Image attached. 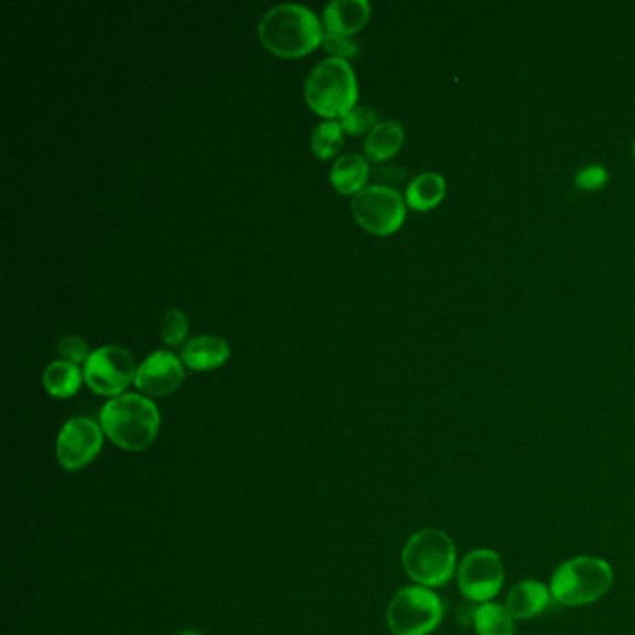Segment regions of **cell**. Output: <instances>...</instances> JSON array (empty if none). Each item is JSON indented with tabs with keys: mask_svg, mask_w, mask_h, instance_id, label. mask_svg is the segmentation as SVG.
<instances>
[{
	"mask_svg": "<svg viewBox=\"0 0 635 635\" xmlns=\"http://www.w3.org/2000/svg\"><path fill=\"white\" fill-rule=\"evenodd\" d=\"M85 373L69 360H54L43 373V386L53 397H72L83 384Z\"/></svg>",
	"mask_w": 635,
	"mask_h": 635,
	"instance_id": "ac0fdd59",
	"label": "cell"
},
{
	"mask_svg": "<svg viewBox=\"0 0 635 635\" xmlns=\"http://www.w3.org/2000/svg\"><path fill=\"white\" fill-rule=\"evenodd\" d=\"M58 351H61L62 356L66 360L73 362V364H80V362L88 360L90 356V351H88V343L80 336H75V334H69V336H64L58 340Z\"/></svg>",
	"mask_w": 635,
	"mask_h": 635,
	"instance_id": "d4e9b609",
	"label": "cell"
},
{
	"mask_svg": "<svg viewBox=\"0 0 635 635\" xmlns=\"http://www.w3.org/2000/svg\"><path fill=\"white\" fill-rule=\"evenodd\" d=\"M356 223L377 235H390L401 228L407 218V202L386 185H367L356 192L351 202Z\"/></svg>",
	"mask_w": 635,
	"mask_h": 635,
	"instance_id": "52a82bcc",
	"label": "cell"
},
{
	"mask_svg": "<svg viewBox=\"0 0 635 635\" xmlns=\"http://www.w3.org/2000/svg\"><path fill=\"white\" fill-rule=\"evenodd\" d=\"M444 604L432 589L408 585L397 591L386 612L394 635H429L442 623Z\"/></svg>",
	"mask_w": 635,
	"mask_h": 635,
	"instance_id": "8992f818",
	"label": "cell"
},
{
	"mask_svg": "<svg viewBox=\"0 0 635 635\" xmlns=\"http://www.w3.org/2000/svg\"><path fill=\"white\" fill-rule=\"evenodd\" d=\"M373 174L377 175L378 180L386 181V186H390L388 183L401 181L405 177V172L399 169H377Z\"/></svg>",
	"mask_w": 635,
	"mask_h": 635,
	"instance_id": "484cf974",
	"label": "cell"
},
{
	"mask_svg": "<svg viewBox=\"0 0 635 635\" xmlns=\"http://www.w3.org/2000/svg\"><path fill=\"white\" fill-rule=\"evenodd\" d=\"M550 588H546L545 583L535 582V580H526V582H520L510 589L505 607L509 610L513 618L528 621V618L537 617L545 612L546 607L550 605Z\"/></svg>",
	"mask_w": 635,
	"mask_h": 635,
	"instance_id": "5bb4252c",
	"label": "cell"
},
{
	"mask_svg": "<svg viewBox=\"0 0 635 635\" xmlns=\"http://www.w3.org/2000/svg\"><path fill=\"white\" fill-rule=\"evenodd\" d=\"M612 583V564L593 556H580L559 564L551 575L550 593L559 604L582 607L602 599Z\"/></svg>",
	"mask_w": 635,
	"mask_h": 635,
	"instance_id": "277c9868",
	"label": "cell"
},
{
	"mask_svg": "<svg viewBox=\"0 0 635 635\" xmlns=\"http://www.w3.org/2000/svg\"><path fill=\"white\" fill-rule=\"evenodd\" d=\"M474 626L477 635H515L513 615L496 602H485L475 610Z\"/></svg>",
	"mask_w": 635,
	"mask_h": 635,
	"instance_id": "d6986e66",
	"label": "cell"
},
{
	"mask_svg": "<svg viewBox=\"0 0 635 635\" xmlns=\"http://www.w3.org/2000/svg\"><path fill=\"white\" fill-rule=\"evenodd\" d=\"M310 144H312V151L319 159H329V157L336 155L343 146L342 121H321V123L313 129Z\"/></svg>",
	"mask_w": 635,
	"mask_h": 635,
	"instance_id": "ffe728a7",
	"label": "cell"
},
{
	"mask_svg": "<svg viewBox=\"0 0 635 635\" xmlns=\"http://www.w3.org/2000/svg\"><path fill=\"white\" fill-rule=\"evenodd\" d=\"M378 123L377 110L364 105H354L348 112L342 116L343 131L348 134H364L373 131V127Z\"/></svg>",
	"mask_w": 635,
	"mask_h": 635,
	"instance_id": "7402d4cb",
	"label": "cell"
},
{
	"mask_svg": "<svg viewBox=\"0 0 635 635\" xmlns=\"http://www.w3.org/2000/svg\"><path fill=\"white\" fill-rule=\"evenodd\" d=\"M321 45H323L326 51H329L334 58H353L354 54L358 53V43L351 40L348 36H342V34H332V32H326L323 34V40H321Z\"/></svg>",
	"mask_w": 635,
	"mask_h": 635,
	"instance_id": "603a6c76",
	"label": "cell"
},
{
	"mask_svg": "<svg viewBox=\"0 0 635 635\" xmlns=\"http://www.w3.org/2000/svg\"><path fill=\"white\" fill-rule=\"evenodd\" d=\"M185 378L183 360L170 351H155L146 356L134 375V386L146 397H164L180 388Z\"/></svg>",
	"mask_w": 635,
	"mask_h": 635,
	"instance_id": "8fae6325",
	"label": "cell"
},
{
	"mask_svg": "<svg viewBox=\"0 0 635 635\" xmlns=\"http://www.w3.org/2000/svg\"><path fill=\"white\" fill-rule=\"evenodd\" d=\"M574 183L580 191H600L607 183V170L604 166H600V164H591V166H585V169L578 172Z\"/></svg>",
	"mask_w": 635,
	"mask_h": 635,
	"instance_id": "cb8c5ba5",
	"label": "cell"
},
{
	"mask_svg": "<svg viewBox=\"0 0 635 635\" xmlns=\"http://www.w3.org/2000/svg\"><path fill=\"white\" fill-rule=\"evenodd\" d=\"M372 15L367 0H332L323 10V24L332 34L351 36L362 31Z\"/></svg>",
	"mask_w": 635,
	"mask_h": 635,
	"instance_id": "7c38bea8",
	"label": "cell"
},
{
	"mask_svg": "<svg viewBox=\"0 0 635 635\" xmlns=\"http://www.w3.org/2000/svg\"><path fill=\"white\" fill-rule=\"evenodd\" d=\"M304 96L318 115L342 118L356 105L358 97L353 67L343 58H324L308 75Z\"/></svg>",
	"mask_w": 635,
	"mask_h": 635,
	"instance_id": "5b68a950",
	"label": "cell"
},
{
	"mask_svg": "<svg viewBox=\"0 0 635 635\" xmlns=\"http://www.w3.org/2000/svg\"><path fill=\"white\" fill-rule=\"evenodd\" d=\"M402 567L416 585L442 588L456 572L455 545L442 529H421L402 548Z\"/></svg>",
	"mask_w": 635,
	"mask_h": 635,
	"instance_id": "3957f363",
	"label": "cell"
},
{
	"mask_svg": "<svg viewBox=\"0 0 635 635\" xmlns=\"http://www.w3.org/2000/svg\"><path fill=\"white\" fill-rule=\"evenodd\" d=\"M101 426L90 418H72L62 427L56 440V456L67 472H78L88 466L103 448Z\"/></svg>",
	"mask_w": 635,
	"mask_h": 635,
	"instance_id": "30bf717a",
	"label": "cell"
},
{
	"mask_svg": "<svg viewBox=\"0 0 635 635\" xmlns=\"http://www.w3.org/2000/svg\"><path fill=\"white\" fill-rule=\"evenodd\" d=\"M180 635H202L200 632H194V629H185V632H181Z\"/></svg>",
	"mask_w": 635,
	"mask_h": 635,
	"instance_id": "4316f807",
	"label": "cell"
},
{
	"mask_svg": "<svg viewBox=\"0 0 635 635\" xmlns=\"http://www.w3.org/2000/svg\"><path fill=\"white\" fill-rule=\"evenodd\" d=\"M369 162L358 153H343L330 169V181L342 194H356L369 177Z\"/></svg>",
	"mask_w": 635,
	"mask_h": 635,
	"instance_id": "9a60e30c",
	"label": "cell"
},
{
	"mask_svg": "<svg viewBox=\"0 0 635 635\" xmlns=\"http://www.w3.org/2000/svg\"><path fill=\"white\" fill-rule=\"evenodd\" d=\"M186 332H189V321L180 308H170L162 313L161 319V337L162 342L170 347H177L180 343L185 342Z\"/></svg>",
	"mask_w": 635,
	"mask_h": 635,
	"instance_id": "44dd1931",
	"label": "cell"
},
{
	"mask_svg": "<svg viewBox=\"0 0 635 635\" xmlns=\"http://www.w3.org/2000/svg\"><path fill=\"white\" fill-rule=\"evenodd\" d=\"M634 159H635V142H634Z\"/></svg>",
	"mask_w": 635,
	"mask_h": 635,
	"instance_id": "83f0119b",
	"label": "cell"
},
{
	"mask_svg": "<svg viewBox=\"0 0 635 635\" xmlns=\"http://www.w3.org/2000/svg\"><path fill=\"white\" fill-rule=\"evenodd\" d=\"M138 367L131 353L120 345H105L92 351L85 362V380L99 396L118 397L134 380Z\"/></svg>",
	"mask_w": 635,
	"mask_h": 635,
	"instance_id": "ba28073f",
	"label": "cell"
},
{
	"mask_svg": "<svg viewBox=\"0 0 635 635\" xmlns=\"http://www.w3.org/2000/svg\"><path fill=\"white\" fill-rule=\"evenodd\" d=\"M99 426L112 444L126 451H144L155 440L161 416L155 402L142 394H121L105 402Z\"/></svg>",
	"mask_w": 635,
	"mask_h": 635,
	"instance_id": "6da1fadb",
	"label": "cell"
},
{
	"mask_svg": "<svg viewBox=\"0 0 635 635\" xmlns=\"http://www.w3.org/2000/svg\"><path fill=\"white\" fill-rule=\"evenodd\" d=\"M402 142H405V129L401 123L396 120H384L378 121L367 134L364 150L372 161L383 162L396 155L397 151L401 150Z\"/></svg>",
	"mask_w": 635,
	"mask_h": 635,
	"instance_id": "2e32d148",
	"label": "cell"
},
{
	"mask_svg": "<svg viewBox=\"0 0 635 635\" xmlns=\"http://www.w3.org/2000/svg\"><path fill=\"white\" fill-rule=\"evenodd\" d=\"M445 198V180L434 172L416 175L408 183L405 202L413 211H431Z\"/></svg>",
	"mask_w": 635,
	"mask_h": 635,
	"instance_id": "e0dca14e",
	"label": "cell"
},
{
	"mask_svg": "<svg viewBox=\"0 0 635 635\" xmlns=\"http://www.w3.org/2000/svg\"><path fill=\"white\" fill-rule=\"evenodd\" d=\"M229 345L226 340L211 334H200L183 343L181 360L194 372H209L223 366L229 358Z\"/></svg>",
	"mask_w": 635,
	"mask_h": 635,
	"instance_id": "4fadbf2b",
	"label": "cell"
},
{
	"mask_svg": "<svg viewBox=\"0 0 635 635\" xmlns=\"http://www.w3.org/2000/svg\"><path fill=\"white\" fill-rule=\"evenodd\" d=\"M505 569L498 553L488 548L470 551L456 569V583L461 593L472 602L485 604L502 591Z\"/></svg>",
	"mask_w": 635,
	"mask_h": 635,
	"instance_id": "9c48e42d",
	"label": "cell"
},
{
	"mask_svg": "<svg viewBox=\"0 0 635 635\" xmlns=\"http://www.w3.org/2000/svg\"><path fill=\"white\" fill-rule=\"evenodd\" d=\"M258 34L265 47L283 58L310 53L323 40L318 15L294 2L270 8L259 21Z\"/></svg>",
	"mask_w": 635,
	"mask_h": 635,
	"instance_id": "7a4b0ae2",
	"label": "cell"
}]
</instances>
